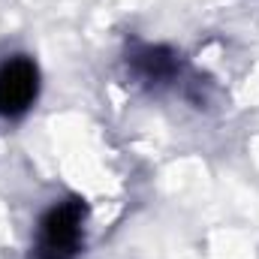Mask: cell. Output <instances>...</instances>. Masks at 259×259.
Wrapping results in <instances>:
<instances>
[{"label": "cell", "instance_id": "cell-1", "mask_svg": "<svg viewBox=\"0 0 259 259\" xmlns=\"http://www.w3.org/2000/svg\"><path fill=\"white\" fill-rule=\"evenodd\" d=\"M81 229H84V205L75 199L58 202L39 223L33 259H72L81 244Z\"/></svg>", "mask_w": 259, "mask_h": 259}, {"label": "cell", "instance_id": "cell-2", "mask_svg": "<svg viewBox=\"0 0 259 259\" xmlns=\"http://www.w3.org/2000/svg\"><path fill=\"white\" fill-rule=\"evenodd\" d=\"M39 91V72L27 58H9L0 66V115L18 118L30 109Z\"/></svg>", "mask_w": 259, "mask_h": 259}, {"label": "cell", "instance_id": "cell-3", "mask_svg": "<svg viewBox=\"0 0 259 259\" xmlns=\"http://www.w3.org/2000/svg\"><path fill=\"white\" fill-rule=\"evenodd\" d=\"M133 66L148 81H166V78H172L178 72V58L169 49H142L133 58Z\"/></svg>", "mask_w": 259, "mask_h": 259}]
</instances>
